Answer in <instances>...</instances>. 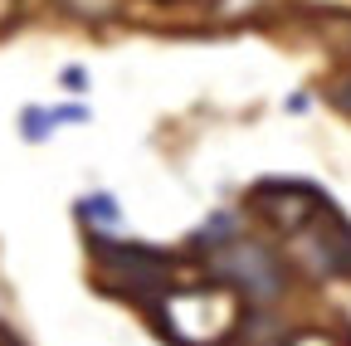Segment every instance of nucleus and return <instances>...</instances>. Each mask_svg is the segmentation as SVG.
Here are the masks:
<instances>
[{"label":"nucleus","instance_id":"nucleus-3","mask_svg":"<svg viewBox=\"0 0 351 346\" xmlns=\"http://www.w3.org/2000/svg\"><path fill=\"white\" fill-rule=\"evenodd\" d=\"M88 254H93V264H98L103 288L142 302V308H152L176 283L171 278V254H161L152 244H122V239H108L98 230H88Z\"/></svg>","mask_w":351,"mask_h":346},{"label":"nucleus","instance_id":"nucleus-6","mask_svg":"<svg viewBox=\"0 0 351 346\" xmlns=\"http://www.w3.org/2000/svg\"><path fill=\"white\" fill-rule=\"evenodd\" d=\"M73 214H78L83 230H117V225H122V205H117L112 190H88V195H78Z\"/></svg>","mask_w":351,"mask_h":346},{"label":"nucleus","instance_id":"nucleus-7","mask_svg":"<svg viewBox=\"0 0 351 346\" xmlns=\"http://www.w3.org/2000/svg\"><path fill=\"white\" fill-rule=\"evenodd\" d=\"M15 127H20V142H29V147H44L54 132H59V112L49 108V103H25L20 108V117H15Z\"/></svg>","mask_w":351,"mask_h":346},{"label":"nucleus","instance_id":"nucleus-11","mask_svg":"<svg viewBox=\"0 0 351 346\" xmlns=\"http://www.w3.org/2000/svg\"><path fill=\"white\" fill-rule=\"evenodd\" d=\"M73 15H117V0H73Z\"/></svg>","mask_w":351,"mask_h":346},{"label":"nucleus","instance_id":"nucleus-12","mask_svg":"<svg viewBox=\"0 0 351 346\" xmlns=\"http://www.w3.org/2000/svg\"><path fill=\"white\" fill-rule=\"evenodd\" d=\"M0 346H25V341H20V336H15V332H10L5 322H0Z\"/></svg>","mask_w":351,"mask_h":346},{"label":"nucleus","instance_id":"nucleus-8","mask_svg":"<svg viewBox=\"0 0 351 346\" xmlns=\"http://www.w3.org/2000/svg\"><path fill=\"white\" fill-rule=\"evenodd\" d=\"M59 88H64L69 98H83L88 88H93V73H88V64H64V69H59Z\"/></svg>","mask_w":351,"mask_h":346},{"label":"nucleus","instance_id":"nucleus-5","mask_svg":"<svg viewBox=\"0 0 351 346\" xmlns=\"http://www.w3.org/2000/svg\"><path fill=\"white\" fill-rule=\"evenodd\" d=\"M332 195L313 181H298V176H269V181H258L249 190V210L258 214V220H269L283 239H293L313 214L327 205Z\"/></svg>","mask_w":351,"mask_h":346},{"label":"nucleus","instance_id":"nucleus-4","mask_svg":"<svg viewBox=\"0 0 351 346\" xmlns=\"http://www.w3.org/2000/svg\"><path fill=\"white\" fill-rule=\"evenodd\" d=\"M293 249L313 278H351V220L341 214L337 200H327L313 220L293 234Z\"/></svg>","mask_w":351,"mask_h":346},{"label":"nucleus","instance_id":"nucleus-10","mask_svg":"<svg viewBox=\"0 0 351 346\" xmlns=\"http://www.w3.org/2000/svg\"><path fill=\"white\" fill-rule=\"evenodd\" d=\"M327 103L351 117V78H337V83H332V88H327Z\"/></svg>","mask_w":351,"mask_h":346},{"label":"nucleus","instance_id":"nucleus-1","mask_svg":"<svg viewBox=\"0 0 351 346\" xmlns=\"http://www.w3.org/2000/svg\"><path fill=\"white\" fill-rule=\"evenodd\" d=\"M152 312L161 322V332L176 341V346H219L225 332L234 327V288L225 283H171Z\"/></svg>","mask_w":351,"mask_h":346},{"label":"nucleus","instance_id":"nucleus-9","mask_svg":"<svg viewBox=\"0 0 351 346\" xmlns=\"http://www.w3.org/2000/svg\"><path fill=\"white\" fill-rule=\"evenodd\" d=\"M283 346H337V341H332L327 332H317V327H302V332H293Z\"/></svg>","mask_w":351,"mask_h":346},{"label":"nucleus","instance_id":"nucleus-2","mask_svg":"<svg viewBox=\"0 0 351 346\" xmlns=\"http://www.w3.org/2000/svg\"><path fill=\"white\" fill-rule=\"evenodd\" d=\"M200 258H205V273L215 283L234 288V297H244L249 308H269V302H278L288 293V264L263 239L230 234L225 244L205 249Z\"/></svg>","mask_w":351,"mask_h":346}]
</instances>
